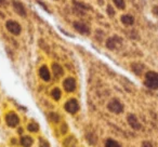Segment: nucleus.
<instances>
[{
  "instance_id": "obj_1",
  "label": "nucleus",
  "mask_w": 158,
  "mask_h": 147,
  "mask_svg": "<svg viewBox=\"0 0 158 147\" xmlns=\"http://www.w3.org/2000/svg\"><path fill=\"white\" fill-rule=\"evenodd\" d=\"M145 86L149 89H158V74L156 71H147L145 75Z\"/></svg>"
},
{
  "instance_id": "obj_2",
  "label": "nucleus",
  "mask_w": 158,
  "mask_h": 147,
  "mask_svg": "<svg viewBox=\"0 0 158 147\" xmlns=\"http://www.w3.org/2000/svg\"><path fill=\"white\" fill-rule=\"evenodd\" d=\"M107 108L110 112H114V114H121L123 112V105L120 103V101L114 99L108 103Z\"/></svg>"
},
{
  "instance_id": "obj_3",
  "label": "nucleus",
  "mask_w": 158,
  "mask_h": 147,
  "mask_svg": "<svg viewBox=\"0 0 158 147\" xmlns=\"http://www.w3.org/2000/svg\"><path fill=\"white\" fill-rule=\"evenodd\" d=\"M6 27H7V29L10 31L11 34H13V35L18 36L21 34V31H22V28H21V25L19 24L18 22H15V21H8L7 23H6Z\"/></svg>"
},
{
  "instance_id": "obj_4",
  "label": "nucleus",
  "mask_w": 158,
  "mask_h": 147,
  "mask_svg": "<svg viewBox=\"0 0 158 147\" xmlns=\"http://www.w3.org/2000/svg\"><path fill=\"white\" fill-rule=\"evenodd\" d=\"M64 107H65L66 112H69V114H76L79 110V104H78V102H77V100L70 99L66 102Z\"/></svg>"
},
{
  "instance_id": "obj_5",
  "label": "nucleus",
  "mask_w": 158,
  "mask_h": 147,
  "mask_svg": "<svg viewBox=\"0 0 158 147\" xmlns=\"http://www.w3.org/2000/svg\"><path fill=\"white\" fill-rule=\"evenodd\" d=\"M6 122H7V125H9V127L15 128L16 125H19V123H20V118H19V116L15 112H9V114H7V116H6Z\"/></svg>"
},
{
  "instance_id": "obj_6",
  "label": "nucleus",
  "mask_w": 158,
  "mask_h": 147,
  "mask_svg": "<svg viewBox=\"0 0 158 147\" xmlns=\"http://www.w3.org/2000/svg\"><path fill=\"white\" fill-rule=\"evenodd\" d=\"M63 87L65 89V91H67V92H74L76 90V80L72 77L66 78L63 82Z\"/></svg>"
},
{
  "instance_id": "obj_7",
  "label": "nucleus",
  "mask_w": 158,
  "mask_h": 147,
  "mask_svg": "<svg viewBox=\"0 0 158 147\" xmlns=\"http://www.w3.org/2000/svg\"><path fill=\"white\" fill-rule=\"evenodd\" d=\"M74 28L78 31L79 34H81V35H89L90 34V29L89 27L87 26L85 23H80V22H75L74 23Z\"/></svg>"
},
{
  "instance_id": "obj_8",
  "label": "nucleus",
  "mask_w": 158,
  "mask_h": 147,
  "mask_svg": "<svg viewBox=\"0 0 158 147\" xmlns=\"http://www.w3.org/2000/svg\"><path fill=\"white\" fill-rule=\"evenodd\" d=\"M12 6H13V9L15 10V12L19 15L23 16V18L26 16V9H25L24 5L22 2L18 1V0H14L13 2H12Z\"/></svg>"
},
{
  "instance_id": "obj_9",
  "label": "nucleus",
  "mask_w": 158,
  "mask_h": 147,
  "mask_svg": "<svg viewBox=\"0 0 158 147\" xmlns=\"http://www.w3.org/2000/svg\"><path fill=\"white\" fill-rule=\"evenodd\" d=\"M128 123H129V125L132 128V129H134V130H140L141 129L140 121L138 120V118H136L134 115L130 114L129 116H128Z\"/></svg>"
},
{
  "instance_id": "obj_10",
  "label": "nucleus",
  "mask_w": 158,
  "mask_h": 147,
  "mask_svg": "<svg viewBox=\"0 0 158 147\" xmlns=\"http://www.w3.org/2000/svg\"><path fill=\"white\" fill-rule=\"evenodd\" d=\"M39 76L44 81H49L51 79V75H50V71H49L48 67L46 65L41 66L39 69Z\"/></svg>"
},
{
  "instance_id": "obj_11",
  "label": "nucleus",
  "mask_w": 158,
  "mask_h": 147,
  "mask_svg": "<svg viewBox=\"0 0 158 147\" xmlns=\"http://www.w3.org/2000/svg\"><path fill=\"white\" fill-rule=\"evenodd\" d=\"M118 43H121V40L119 39L118 37H112L107 39V41H106V47H107L110 50H114V49H116Z\"/></svg>"
},
{
  "instance_id": "obj_12",
  "label": "nucleus",
  "mask_w": 158,
  "mask_h": 147,
  "mask_svg": "<svg viewBox=\"0 0 158 147\" xmlns=\"http://www.w3.org/2000/svg\"><path fill=\"white\" fill-rule=\"evenodd\" d=\"M52 71H53V75H54L56 78H60L64 75V71H63L62 66L59 65V64H56V63L52 64Z\"/></svg>"
},
{
  "instance_id": "obj_13",
  "label": "nucleus",
  "mask_w": 158,
  "mask_h": 147,
  "mask_svg": "<svg viewBox=\"0 0 158 147\" xmlns=\"http://www.w3.org/2000/svg\"><path fill=\"white\" fill-rule=\"evenodd\" d=\"M20 143L23 147H31L34 144V140L29 135H24V136H22Z\"/></svg>"
},
{
  "instance_id": "obj_14",
  "label": "nucleus",
  "mask_w": 158,
  "mask_h": 147,
  "mask_svg": "<svg viewBox=\"0 0 158 147\" xmlns=\"http://www.w3.org/2000/svg\"><path fill=\"white\" fill-rule=\"evenodd\" d=\"M120 20H121V22H123V24L127 25V26L133 25V23H134V18H133V16H131V15H129V14L123 15Z\"/></svg>"
},
{
  "instance_id": "obj_15",
  "label": "nucleus",
  "mask_w": 158,
  "mask_h": 147,
  "mask_svg": "<svg viewBox=\"0 0 158 147\" xmlns=\"http://www.w3.org/2000/svg\"><path fill=\"white\" fill-rule=\"evenodd\" d=\"M51 96H52V97H53V100H55V101H59V100L61 99V96H62L61 90H60L59 88L53 89V90L51 91Z\"/></svg>"
},
{
  "instance_id": "obj_16",
  "label": "nucleus",
  "mask_w": 158,
  "mask_h": 147,
  "mask_svg": "<svg viewBox=\"0 0 158 147\" xmlns=\"http://www.w3.org/2000/svg\"><path fill=\"white\" fill-rule=\"evenodd\" d=\"M105 147H121V146L118 142L112 140V138H108V140L105 142Z\"/></svg>"
},
{
  "instance_id": "obj_17",
  "label": "nucleus",
  "mask_w": 158,
  "mask_h": 147,
  "mask_svg": "<svg viewBox=\"0 0 158 147\" xmlns=\"http://www.w3.org/2000/svg\"><path fill=\"white\" fill-rule=\"evenodd\" d=\"M27 130H28L29 132H37L38 130H39V125L36 122H31L27 125Z\"/></svg>"
},
{
  "instance_id": "obj_18",
  "label": "nucleus",
  "mask_w": 158,
  "mask_h": 147,
  "mask_svg": "<svg viewBox=\"0 0 158 147\" xmlns=\"http://www.w3.org/2000/svg\"><path fill=\"white\" fill-rule=\"evenodd\" d=\"M118 9H125L126 8V3H125V0H113Z\"/></svg>"
},
{
  "instance_id": "obj_19",
  "label": "nucleus",
  "mask_w": 158,
  "mask_h": 147,
  "mask_svg": "<svg viewBox=\"0 0 158 147\" xmlns=\"http://www.w3.org/2000/svg\"><path fill=\"white\" fill-rule=\"evenodd\" d=\"M39 147H51V146H50V144H49L48 141L40 137L39 138Z\"/></svg>"
},
{
  "instance_id": "obj_20",
  "label": "nucleus",
  "mask_w": 158,
  "mask_h": 147,
  "mask_svg": "<svg viewBox=\"0 0 158 147\" xmlns=\"http://www.w3.org/2000/svg\"><path fill=\"white\" fill-rule=\"evenodd\" d=\"M74 5H75V6H78V7L82 8V9H85V10L90 9V7H89V6L85 5V3H82V2H78V1H74Z\"/></svg>"
},
{
  "instance_id": "obj_21",
  "label": "nucleus",
  "mask_w": 158,
  "mask_h": 147,
  "mask_svg": "<svg viewBox=\"0 0 158 147\" xmlns=\"http://www.w3.org/2000/svg\"><path fill=\"white\" fill-rule=\"evenodd\" d=\"M50 118H51V120H52L53 122H57V121L60 120V116H59V115H56V114H54V112H51Z\"/></svg>"
},
{
  "instance_id": "obj_22",
  "label": "nucleus",
  "mask_w": 158,
  "mask_h": 147,
  "mask_svg": "<svg viewBox=\"0 0 158 147\" xmlns=\"http://www.w3.org/2000/svg\"><path fill=\"white\" fill-rule=\"evenodd\" d=\"M107 13H108V15L110 16H114L115 15V11H114V9H113V7L112 6H107Z\"/></svg>"
},
{
  "instance_id": "obj_23",
  "label": "nucleus",
  "mask_w": 158,
  "mask_h": 147,
  "mask_svg": "<svg viewBox=\"0 0 158 147\" xmlns=\"http://www.w3.org/2000/svg\"><path fill=\"white\" fill-rule=\"evenodd\" d=\"M61 132H62V134H65L66 132H67V125L64 123V125H62V127H61Z\"/></svg>"
},
{
  "instance_id": "obj_24",
  "label": "nucleus",
  "mask_w": 158,
  "mask_h": 147,
  "mask_svg": "<svg viewBox=\"0 0 158 147\" xmlns=\"http://www.w3.org/2000/svg\"><path fill=\"white\" fill-rule=\"evenodd\" d=\"M142 147H154L151 142H143Z\"/></svg>"
},
{
  "instance_id": "obj_25",
  "label": "nucleus",
  "mask_w": 158,
  "mask_h": 147,
  "mask_svg": "<svg viewBox=\"0 0 158 147\" xmlns=\"http://www.w3.org/2000/svg\"><path fill=\"white\" fill-rule=\"evenodd\" d=\"M37 2H38V3H39V5H40V6H41V7H42V8H44V10H46V11H47V12H50V11H49V9H48V8H47V6H46V5H44V2H41V1H39V0H38Z\"/></svg>"
},
{
  "instance_id": "obj_26",
  "label": "nucleus",
  "mask_w": 158,
  "mask_h": 147,
  "mask_svg": "<svg viewBox=\"0 0 158 147\" xmlns=\"http://www.w3.org/2000/svg\"><path fill=\"white\" fill-rule=\"evenodd\" d=\"M6 3V0H0V7H1V6H3Z\"/></svg>"
}]
</instances>
